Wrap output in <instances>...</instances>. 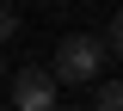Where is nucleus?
I'll use <instances>...</instances> for the list:
<instances>
[{"mask_svg": "<svg viewBox=\"0 0 123 111\" xmlns=\"http://www.w3.org/2000/svg\"><path fill=\"white\" fill-rule=\"evenodd\" d=\"M98 74H105V43H98L92 31L62 37V49H55V74H49V80L68 86V80H98Z\"/></svg>", "mask_w": 123, "mask_h": 111, "instance_id": "nucleus-1", "label": "nucleus"}, {"mask_svg": "<svg viewBox=\"0 0 123 111\" xmlns=\"http://www.w3.org/2000/svg\"><path fill=\"white\" fill-rule=\"evenodd\" d=\"M55 105V80L43 68H18L12 74V111H49Z\"/></svg>", "mask_w": 123, "mask_h": 111, "instance_id": "nucleus-2", "label": "nucleus"}, {"mask_svg": "<svg viewBox=\"0 0 123 111\" xmlns=\"http://www.w3.org/2000/svg\"><path fill=\"white\" fill-rule=\"evenodd\" d=\"M92 111H123V80H105L98 99H92Z\"/></svg>", "mask_w": 123, "mask_h": 111, "instance_id": "nucleus-3", "label": "nucleus"}, {"mask_svg": "<svg viewBox=\"0 0 123 111\" xmlns=\"http://www.w3.org/2000/svg\"><path fill=\"white\" fill-rule=\"evenodd\" d=\"M98 43H105V56H123V13H117V19H111V31H105V37H98Z\"/></svg>", "mask_w": 123, "mask_h": 111, "instance_id": "nucleus-4", "label": "nucleus"}, {"mask_svg": "<svg viewBox=\"0 0 123 111\" xmlns=\"http://www.w3.org/2000/svg\"><path fill=\"white\" fill-rule=\"evenodd\" d=\"M12 31H18V6H12V0H0V43H6Z\"/></svg>", "mask_w": 123, "mask_h": 111, "instance_id": "nucleus-5", "label": "nucleus"}, {"mask_svg": "<svg viewBox=\"0 0 123 111\" xmlns=\"http://www.w3.org/2000/svg\"><path fill=\"white\" fill-rule=\"evenodd\" d=\"M0 80H6V62H0Z\"/></svg>", "mask_w": 123, "mask_h": 111, "instance_id": "nucleus-6", "label": "nucleus"}]
</instances>
